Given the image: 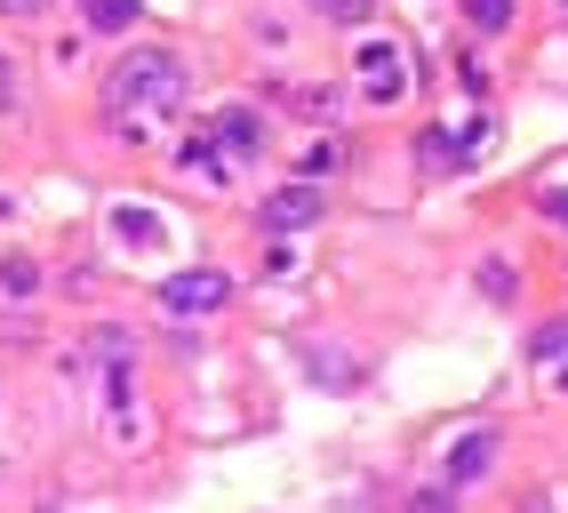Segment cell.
I'll return each instance as SVG.
<instances>
[{"label": "cell", "instance_id": "obj_1", "mask_svg": "<svg viewBox=\"0 0 568 513\" xmlns=\"http://www.w3.org/2000/svg\"><path fill=\"white\" fill-rule=\"evenodd\" d=\"M184 57L169 49H129L121 64L104 72V121L112 137H129V144H153L176 113H184Z\"/></svg>", "mask_w": 568, "mask_h": 513}, {"label": "cell", "instance_id": "obj_2", "mask_svg": "<svg viewBox=\"0 0 568 513\" xmlns=\"http://www.w3.org/2000/svg\"><path fill=\"white\" fill-rule=\"evenodd\" d=\"M353 64H361V97L368 104H400L408 97V49L400 41H368Z\"/></svg>", "mask_w": 568, "mask_h": 513}, {"label": "cell", "instance_id": "obj_3", "mask_svg": "<svg viewBox=\"0 0 568 513\" xmlns=\"http://www.w3.org/2000/svg\"><path fill=\"white\" fill-rule=\"evenodd\" d=\"M224 298H233V281H224L216 265H193V273H169V281H161V305H169L176 321H193V313H216Z\"/></svg>", "mask_w": 568, "mask_h": 513}, {"label": "cell", "instance_id": "obj_4", "mask_svg": "<svg viewBox=\"0 0 568 513\" xmlns=\"http://www.w3.org/2000/svg\"><path fill=\"white\" fill-rule=\"evenodd\" d=\"M321 217H328V193L305 185V177L281 185V193H264V233H305V225H321Z\"/></svg>", "mask_w": 568, "mask_h": 513}, {"label": "cell", "instance_id": "obj_5", "mask_svg": "<svg viewBox=\"0 0 568 513\" xmlns=\"http://www.w3.org/2000/svg\"><path fill=\"white\" fill-rule=\"evenodd\" d=\"M488 465H497V433L480 425V433H457V442H448V465L440 473H448V490H465V482H480Z\"/></svg>", "mask_w": 568, "mask_h": 513}, {"label": "cell", "instance_id": "obj_6", "mask_svg": "<svg viewBox=\"0 0 568 513\" xmlns=\"http://www.w3.org/2000/svg\"><path fill=\"white\" fill-rule=\"evenodd\" d=\"M209 144H216V153L224 161H241V153H256V144H264V129H256V113H216V129H201Z\"/></svg>", "mask_w": 568, "mask_h": 513}, {"label": "cell", "instance_id": "obj_7", "mask_svg": "<svg viewBox=\"0 0 568 513\" xmlns=\"http://www.w3.org/2000/svg\"><path fill=\"white\" fill-rule=\"evenodd\" d=\"M528 353H537L545 385H560V393H568V321H545L537 338H528Z\"/></svg>", "mask_w": 568, "mask_h": 513}, {"label": "cell", "instance_id": "obj_8", "mask_svg": "<svg viewBox=\"0 0 568 513\" xmlns=\"http://www.w3.org/2000/svg\"><path fill=\"white\" fill-rule=\"evenodd\" d=\"M112 233L136 241V249H161V217H144V209H112Z\"/></svg>", "mask_w": 568, "mask_h": 513}, {"label": "cell", "instance_id": "obj_9", "mask_svg": "<svg viewBox=\"0 0 568 513\" xmlns=\"http://www.w3.org/2000/svg\"><path fill=\"white\" fill-rule=\"evenodd\" d=\"M81 17L97 32H121V24H136V0H81Z\"/></svg>", "mask_w": 568, "mask_h": 513}, {"label": "cell", "instance_id": "obj_10", "mask_svg": "<svg viewBox=\"0 0 568 513\" xmlns=\"http://www.w3.org/2000/svg\"><path fill=\"white\" fill-rule=\"evenodd\" d=\"M465 17H473L480 32H505V24H513V0H465Z\"/></svg>", "mask_w": 568, "mask_h": 513}, {"label": "cell", "instance_id": "obj_11", "mask_svg": "<svg viewBox=\"0 0 568 513\" xmlns=\"http://www.w3.org/2000/svg\"><path fill=\"white\" fill-rule=\"evenodd\" d=\"M368 9L376 0H321V17H336V24H368Z\"/></svg>", "mask_w": 568, "mask_h": 513}, {"label": "cell", "instance_id": "obj_12", "mask_svg": "<svg viewBox=\"0 0 568 513\" xmlns=\"http://www.w3.org/2000/svg\"><path fill=\"white\" fill-rule=\"evenodd\" d=\"M32 281H41V273H32V265H0V298H24V289Z\"/></svg>", "mask_w": 568, "mask_h": 513}, {"label": "cell", "instance_id": "obj_13", "mask_svg": "<svg viewBox=\"0 0 568 513\" xmlns=\"http://www.w3.org/2000/svg\"><path fill=\"white\" fill-rule=\"evenodd\" d=\"M537 209L552 217V225H568V185H545V193H537Z\"/></svg>", "mask_w": 568, "mask_h": 513}, {"label": "cell", "instance_id": "obj_14", "mask_svg": "<svg viewBox=\"0 0 568 513\" xmlns=\"http://www.w3.org/2000/svg\"><path fill=\"white\" fill-rule=\"evenodd\" d=\"M408 513H457V497H448V490H425V497H408Z\"/></svg>", "mask_w": 568, "mask_h": 513}, {"label": "cell", "instance_id": "obj_15", "mask_svg": "<svg viewBox=\"0 0 568 513\" xmlns=\"http://www.w3.org/2000/svg\"><path fill=\"white\" fill-rule=\"evenodd\" d=\"M32 9H49V0H0V17H32Z\"/></svg>", "mask_w": 568, "mask_h": 513}, {"label": "cell", "instance_id": "obj_16", "mask_svg": "<svg viewBox=\"0 0 568 513\" xmlns=\"http://www.w3.org/2000/svg\"><path fill=\"white\" fill-rule=\"evenodd\" d=\"M9 104H17V81H9V64H0V113H9Z\"/></svg>", "mask_w": 568, "mask_h": 513}, {"label": "cell", "instance_id": "obj_17", "mask_svg": "<svg viewBox=\"0 0 568 513\" xmlns=\"http://www.w3.org/2000/svg\"><path fill=\"white\" fill-rule=\"evenodd\" d=\"M528 513H552V505H545V497H537V505H528Z\"/></svg>", "mask_w": 568, "mask_h": 513}, {"label": "cell", "instance_id": "obj_18", "mask_svg": "<svg viewBox=\"0 0 568 513\" xmlns=\"http://www.w3.org/2000/svg\"><path fill=\"white\" fill-rule=\"evenodd\" d=\"M313 9H321V0H313Z\"/></svg>", "mask_w": 568, "mask_h": 513}]
</instances>
